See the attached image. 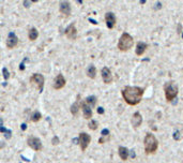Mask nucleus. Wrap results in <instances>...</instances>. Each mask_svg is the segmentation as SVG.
Listing matches in <instances>:
<instances>
[{"label": "nucleus", "mask_w": 183, "mask_h": 163, "mask_svg": "<svg viewBox=\"0 0 183 163\" xmlns=\"http://www.w3.org/2000/svg\"><path fill=\"white\" fill-rule=\"evenodd\" d=\"M121 95L123 97L124 101L131 106L138 105L142 102L144 89L137 86H127L121 91Z\"/></svg>", "instance_id": "1"}, {"label": "nucleus", "mask_w": 183, "mask_h": 163, "mask_svg": "<svg viewBox=\"0 0 183 163\" xmlns=\"http://www.w3.org/2000/svg\"><path fill=\"white\" fill-rule=\"evenodd\" d=\"M144 146L146 155H153L157 151L159 148V140L152 133H147L144 138Z\"/></svg>", "instance_id": "2"}, {"label": "nucleus", "mask_w": 183, "mask_h": 163, "mask_svg": "<svg viewBox=\"0 0 183 163\" xmlns=\"http://www.w3.org/2000/svg\"><path fill=\"white\" fill-rule=\"evenodd\" d=\"M134 45V39L130 33L123 32L118 41V49L120 52H127Z\"/></svg>", "instance_id": "3"}, {"label": "nucleus", "mask_w": 183, "mask_h": 163, "mask_svg": "<svg viewBox=\"0 0 183 163\" xmlns=\"http://www.w3.org/2000/svg\"><path fill=\"white\" fill-rule=\"evenodd\" d=\"M178 92H179V89H178V86L176 85L175 82H167L165 83L164 85V93H165V99L167 102H171L172 100H175L178 95Z\"/></svg>", "instance_id": "4"}, {"label": "nucleus", "mask_w": 183, "mask_h": 163, "mask_svg": "<svg viewBox=\"0 0 183 163\" xmlns=\"http://www.w3.org/2000/svg\"><path fill=\"white\" fill-rule=\"evenodd\" d=\"M30 83L32 84L33 86H35V88L40 92L43 91V88H44V77H43L42 74H39V73L33 74V75L30 77Z\"/></svg>", "instance_id": "5"}, {"label": "nucleus", "mask_w": 183, "mask_h": 163, "mask_svg": "<svg viewBox=\"0 0 183 163\" xmlns=\"http://www.w3.org/2000/svg\"><path fill=\"white\" fill-rule=\"evenodd\" d=\"M27 143H28V146H29L31 149H33L34 151H41L42 148H43L41 140H40V138H37V137H34V136L28 137Z\"/></svg>", "instance_id": "6"}, {"label": "nucleus", "mask_w": 183, "mask_h": 163, "mask_svg": "<svg viewBox=\"0 0 183 163\" xmlns=\"http://www.w3.org/2000/svg\"><path fill=\"white\" fill-rule=\"evenodd\" d=\"M79 145H80V148H82V151H85L88 146H89L90 142H91V136L89 134H87L85 132H82L79 134Z\"/></svg>", "instance_id": "7"}, {"label": "nucleus", "mask_w": 183, "mask_h": 163, "mask_svg": "<svg viewBox=\"0 0 183 163\" xmlns=\"http://www.w3.org/2000/svg\"><path fill=\"white\" fill-rule=\"evenodd\" d=\"M105 23H106V26H107L108 29H112L114 27L116 26L117 19L112 12H107L105 14Z\"/></svg>", "instance_id": "8"}, {"label": "nucleus", "mask_w": 183, "mask_h": 163, "mask_svg": "<svg viewBox=\"0 0 183 163\" xmlns=\"http://www.w3.org/2000/svg\"><path fill=\"white\" fill-rule=\"evenodd\" d=\"M102 78H103V82L105 84H110L112 82V71H110V69L107 68V67H104V68L102 69Z\"/></svg>", "instance_id": "9"}, {"label": "nucleus", "mask_w": 183, "mask_h": 163, "mask_svg": "<svg viewBox=\"0 0 183 163\" xmlns=\"http://www.w3.org/2000/svg\"><path fill=\"white\" fill-rule=\"evenodd\" d=\"M59 11L61 14H63L64 16H70L71 15V4L67 1H61L59 4Z\"/></svg>", "instance_id": "10"}, {"label": "nucleus", "mask_w": 183, "mask_h": 163, "mask_svg": "<svg viewBox=\"0 0 183 163\" xmlns=\"http://www.w3.org/2000/svg\"><path fill=\"white\" fill-rule=\"evenodd\" d=\"M65 78H64V76L62 74H58V75L55 77V80H54V88L57 89V90H59L61 88H63L65 86Z\"/></svg>", "instance_id": "11"}, {"label": "nucleus", "mask_w": 183, "mask_h": 163, "mask_svg": "<svg viewBox=\"0 0 183 163\" xmlns=\"http://www.w3.org/2000/svg\"><path fill=\"white\" fill-rule=\"evenodd\" d=\"M65 35H67V38H69L70 40H75V39H76V37H77V30H76V28H75L74 23H72L71 25L65 29Z\"/></svg>", "instance_id": "12"}, {"label": "nucleus", "mask_w": 183, "mask_h": 163, "mask_svg": "<svg viewBox=\"0 0 183 163\" xmlns=\"http://www.w3.org/2000/svg\"><path fill=\"white\" fill-rule=\"evenodd\" d=\"M17 43H18V39H17V37L15 35L14 32H10V33H9V37H7V48H14L15 46L17 45Z\"/></svg>", "instance_id": "13"}, {"label": "nucleus", "mask_w": 183, "mask_h": 163, "mask_svg": "<svg viewBox=\"0 0 183 163\" xmlns=\"http://www.w3.org/2000/svg\"><path fill=\"white\" fill-rule=\"evenodd\" d=\"M131 122H132V125H133V128L137 129L139 125H142V114H140L139 112H136V113H134V114H133V116H132Z\"/></svg>", "instance_id": "14"}, {"label": "nucleus", "mask_w": 183, "mask_h": 163, "mask_svg": "<svg viewBox=\"0 0 183 163\" xmlns=\"http://www.w3.org/2000/svg\"><path fill=\"white\" fill-rule=\"evenodd\" d=\"M80 108L82 110V113H84V117L86 119H90L92 117V110H91V106H89L86 103V101L82 102L80 104Z\"/></svg>", "instance_id": "15"}, {"label": "nucleus", "mask_w": 183, "mask_h": 163, "mask_svg": "<svg viewBox=\"0 0 183 163\" xmlns=\"http://www.w3.org/2000/svg\"><path fill=\"white\" fill-rule=\"evenodd\" d=\"M147 48H148V44H146L145 42H138L136 44V48H135V53L137 56H140L142 57L144 54L146 53Z\"/></svg>", "instance_id": "16"}, {"label": "nucleus", "mask_w": 183, "mask_h": 163, "mask_svg": "<svg viewBox=\"0 0 183 163\" xmlns=\"http://www.w3.org/2000/svg\"><path fill=\"white\" fill-rule=\"evenodd\" d=\"M79 99H80V95H78V97H77V100L75 101L74 104H72L71 108H70L73 116H77V115H78L79 108H80V104H82V102L79 101Z\"/></svg>", "instance_id": "17"}, {"label": "nucleus", "mask_w": 183, "mask_h": 163, "mask_svg": "<svg viewBox=\"0 0 183 163\" xmlns=\"http://www.w3.org/2000/svg\"><path fill=\"white\" fill-rule=\"evenodd\" d=\"M118 152H119V157L121 158V160L123 161H127L129 155H130V151L127 147H123V146H120L119 149H118Z\"/></svg>", "instance_id": "18"}, {"label": "nucleus", "mask_w": 183, "mask_h": 163, "mask_svg": "<svg viewBox=\"0 0 183 163\" xmlns=\"http://www.w3.org/2000/svg\"><path fill=\"white\" fill-rule=\"evenodd\" d=\"M87 75H88V77L92 78V80L95 78V76H97V69H95V67L93 65H90L88 67V69H87Z\"/></svg>", "instance_id": "19"}, {"label": "nucleus", "mask_w": 183, "mask_h": 163, "mask_svg": "<svg viewBox=\"0 0 183 163\" xmlns=\"http://www.w3.org/2000/svg\"><path fill=\"white\" fill-rule=\"evenodd\" d=\"M28 37H29L30 41H34V40H37V37H39V31H37V28H31V29L29 30Z\"/></svg>", "instance_id": "20"}, {"label": "nucleus", "mask_w": 183, "mask_h": 163, "mask_svg": "<svg viewBox=\"0 0 183 163\" xmlns=\"http://www.w3.org/2000/svg\"><path fill=\"white\" fill-rule=\"evenodd\" d=\"M86 103H87V104H88L89 106H91V107H93V106H95V104H97V98H95L94 95L88 97V98L86 99Z\"/></svg>", "instance_id": "21"}, {"label": "nucleus", "mask_w": 183, "mask_h": 163, "mask_svg": "<svg viewBox=\"0 0 183 163\" xmlns=\"http://www.w3.org/2000/svg\"><path fill=\"white\" fill-rule=\"evenodd\" d=\"M0 132L2 133H5V137L7 138H10L11 137V131L10 130H7L5 128H3V125H2V120L0 119Z\"/></svg>", "instance_id": "22"}, {"label": "nucleus", "mask_w": 183, "mask_h": 163, "mask_svg": "<svg viewBox=\"0 0 183 163\" xmlns=\"http://www.w3.org/2000/svg\"><path fill=\"white\" fill-rule=\"evenodd\" d=\"M42 118V115L41 113H39V112H34L33 114H32V117H31V120L33 122H37L40 121Z\"/></svg>", "instance_id": "23"}, {"label": "nucleus", "mask_w": 183, "mask_h": 163, "mask_svg": "<svg viewBox=\"0 0 183 163\" xmlns=\"http://www.w3.org/2000/svg\"><path fill=\"white\" fill-rule=\"evenodd\" d=\"M89 129L90 130H97V127H99V123H97V121H95V120H91V121L89 122Z\"/></svg>", "instance_id": "24"}, {"label": "nucleus", "mask_w": 183, "mask_h": 163, "mask_svg": "<svg viewBox=\"0 0 183 163\" xmlns=\"http://www.w3.org/2000/svg\"><path fill=\"white\" fill-rule=\"evenodd\" d=\"M3 76H4V80H7L9 78V72H7V68H3Z\"/></svg>", "instance_id": "25"}, {"label": "nucleus", "mask_w": 183, "mask_h": 163, "mask_svg": "<svg viewBox=\"0 0 183 163\" xmlns=\"http://www.w3.org/2000/svg\"><path fill=\"white\" fill-rule=\"evenodd\" d=\"M108 134H109V131L107 129H104L102 131V135H103V136H106V135H108Z\"/></svg>", "instance_id": "26"}, {"label": "nucleus", "mask_w": 183, "mask_h": 163, "mask_svg": "<svg viewBox=\"0 0 183 163\" xmlns=\"http://www.w3.org/2000/svg\"><path fill=\"white\" fill-rule=\"evenodd\" d=\"M52 143H54V145L58 144V143H59V140H58V137H54V140H52Z\"/></svg>", "instance_id": "27"}, {"label": "nucleus", "mask_w": 183, "mask_h": 163, "mask_svg": "<svg viewBox=\"0 0 183 163\" xmlns=\"http://www.w3.org/2000/svg\"><path fill=\"white\" fill-rule=\"evenodd\" d=\"M97 113H99V114H104V110H103V107H99V108H97Z\"/></svg>", "instance_id": "28"}, {"label": "nucleus", "mask_w": 183, "mask_h": 163, "mask_svg": "<svg viewBox=\"0 0 183 163\" xmlns=\"http://www.w3.org/2000/svg\"><path fill=\"white\" fill-rule=\"evenodd\" d=\"M173 138H175V140H179V132H178V131H177L176 133H175V135H173Z\"/></svg>", "instance_id": "29"}, {"label": "nucleus", "mask_w": 183, "mask_h": 163, "mask_svg": "<svg viewBox=\"0 0 183 163\" xmlns=\"http://www.w3.org/2000/svg\"><path fill=\"white\" fill-rule=\"evenodd\" d=\"M32 2H35V1H31L30 3H32ZM24 4H25V7H26V4H29V2H28V1H25V2H24ZM27 7H29V5H27Z\"/></svg>", "instance_id": "30"}, {"label": "nucleus", "mask_w": 183, "mask_h": 163, "mask_svg": "<svg viewBox=\"0 0 183 163\" xmlns=\"http://www.w3.org/2000/svg\"><path fill=\"white\" fill-rule=\"evenodd\" d=\"M22 130H25V129H27V125H25V123H22Z\"/></svg>", "instance_id": "31"}]
</instances>
